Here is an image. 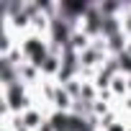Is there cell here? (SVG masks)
I'll return each mask as SVG.
<instances>
[{"label": "cell", "mask_w": 131, "mask_h": 131, "mask_svg": "<svg viewBox=\"0 0 131 131\" xmlns=\"http://www.w3.org/2000/svg\"><path fill=\"white\" fill-rule=\"evenodd\" d=\"M23 54L34 62V64H39V67H44V62L49 59V54H46V46L39 41V39H28L26 44H23Z\"/></svg>", "instance_id": "obj_1"}, {"label": "cell", "mask_w": 131, "mask_h": 131, "mask_svg": "<svg viewBox=\"0 0 131 131\" xmlns=\"http://www.w3.org/2000/svg\"><path fill=\"white\" fill-rule=\"evenodd\" d=\"M5 95H8V105H10L13 111H21V108L26 105V95H23V88H21V82H16V85L5 88Z\"/></svg>", "instance_id": "obj_2"}, {"label": "cell", "mask_w": 131, "mask_h": 131, "mask_svg": "<svg viewBox=\"0 0 131 131\" xmlns=\"http://www.w3.org/2000/svg\"><path fill=\"white\" fill-rule=\"evenodd\" d=\"M118 64H121V70L131 72V51H121L118 54Z\"/></svg>", "instance_id": "obj_3"}, {"label": "cell", "mask_w": 131, "mask_h": 131, "mask_svg": "<svg viewBox=\"0 0 131 131\" xmlns=\"http://www.w3.org/2000/svg\"><path fill=\"white\" fill-rule=\"evenodd\" d=\"M57 67H59V64H57V57H49V59L44 62V70H46V72H54ZM59 70H62V67H59Z\"/></svg>", "instance_id": "obj_4"}, {"label": "cell", "mask_w": 131, "mask_h": 131, "mask_svg": "<svg viewBox=\"0 0 131 131\" xmlns=\"http://www.w3.org/2000/svg\"><path fill=\"white\" fill-rule=\"evenodd\" d=\"M67 103H70V98H67V93H64V90H59V93H57V105H62V108H64V105H67Z\"/></svg>", "instance_id": "obj_5"}, {"label": "cell", "mask_w": 131, "mask_h": 131, "mask_svg": "<svg viewBox=\"0 0 131 131\" xmlns=\"http://www.w3.org/2000/svg\"><path fill=\"white\" fill-rule=\"evenodd\" d=\"M23 121H26V126H36V123H39V116H36V113H28Z\"/></svg>", "instance_id": "obj_6"}, {"label": "cell", "mask_w": 131, "mask_h": 131, "mask_svg": "<svg viewBox=\"0 0 131 131\" xmlns=\"http://www.w3.org/2000/svg\"><path fill=\"white\" fill-rule=\"evenodd\" d=\"M113 82H116V85H113V88H116V90H123V88H126V82H123V80H121V77H118V80H113Z\"/></svg>", "instance_id": "obj_7"}, {"label": "cell", "mask_w": 131, "mask_h": 131, "mask_svg": "<svg viewBox=\"0 0 131 131\" xmlns=\"http://www.w3.org/2000/svg\"><path fill=\"white\" fill-rule=\"evenodd\" d=\"M108 131H123V123H111Z\"/></svg>", "instance_id": "obj_8"}]
</instances>
